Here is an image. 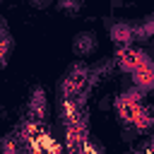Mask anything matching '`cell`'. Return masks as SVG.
<instances>
[{
	"instance_id": "1",
	"label": "cell",
	"mask_w": 154,
	"mask_h": 154,
	"mask_svg": "<svg viewBox=\"0 0 154 154\" xmlns=\"http://www.w3.org/2000/svg\"><path fill=\"white\" fill-rule=\"evenodd\" d=\"M116 60H118V67L125 70V72H130V75H132L135 70L144 67V65H154L152 58H149L144 51H140V48H130V46H123Z\"/></svg>"
},
{
	"instance_id": "2",
	"label": "cell",
	"mask_w": 154,
	"mask_h": 154,
	"mask_svg": "<svg viewBox=\"0 0 154 154\" xmlns=\"http://www.w3.org/2000/svg\"><path fill=\"white\" fill-rule=\"evenodd\" d=\"M96 46H99V41H96V34H91V31H79L72 38V51L79 58H89L96 51Z\"/></svg>"
},
{
	"instance_id": "3",
	"label": "cell",
	"mask_w": 154,
	"mask_h": 154,
	"mask_svg": "<svg viewBox=\"0 0 154 154\" xmlns=\"http://www.w3.org/2000/svg\"><path fill=\"white\" fill-rule=\"evenodd\" d=\"M108 34H111L113 43H120V46H130V43L135 41V26L128 24V22H118V24H113Z\"/></svg>"
},
{
	"instance_id": "4",
	"label": "cell",
	"mask_w": 154,
	"mask_h": 154,
	"mask_svg": "<svg viewBox=\"0 0 154 154\" xmlns=\"http://www.w3.org/2000/svg\"><path fill=\"white\" fill-rule=\"evenodd\" d=\"M132 82H135V87H137L140 91L154 89V65H144V67L135 70V72H132Z\"/></svg>"
},
{
	"instance_id": "5",
	"label": "cell",
	"mask_w": 154,
	"mask_h": 154,
	"mask_svg": "<svg viewBox=\"0 0 154 154\" xmlns=\"http://www.w3.org/2000/svg\"><path fill=\"white\" fill-rule=\"evenodd\" d=\"M43 111H46V94H43V89H34V94L29 99V116L41 118Z\"/></svg>"
},
{
	"instance_id": "6",
	"label": "cell",
	"mask_w": 154,
	"mask_h": 154,
	"mask_svg": "<svg viewBox=\"0 0 154 154\" xmlns=\"http://www.w3.org/2000/svg\"><path fill=\"white\" fill-rule=\"evenodd\" d=\"M149 38H154V19L152 17L135 26V41H149Z\"/></svg>"
},
{
	"instance_id": "7",
	"label": "cell",
	"mask_w": 154,
	"mask_h": 154,
	"mask_svg": "<svg viewBox=\"0 0 154 154\" xmlns=\"http://www.w3.org/2000/svg\"><path fill=\"white\" fill-rule=\"evenodd\" d=\"M79 7H82L79 0H58V10L65 12V14H77Z\"/></svg>"
},
{
	"instance_id": "8",
	"label": "cell",
	"mask_w": 154,
	"mask_h": 154,
	"mask_svg": "<svg viewBox=\"0 0 154 154\" xmlns=\"http://www.w3.org/2000/svg\"><path fill=\"white\" fill-rule=\"evenodd\" d=\"M29 2H31L34 7H48V5L53 2V0H29Z\"/></svg>"
},
{
	"instance_id": "9",
	"label": "cell",
	"mask_w": 154,
	"mask_h": 154,
	"mask_svg": "<svg viewBox=\"0 0 154 154\" xmlns=\"http://www.w3.org/2000/svg\"><path fill=\"white\" fill-rule=\"evenodd\" d=\"M152 19H154V14H152Z\"/></svg>"
},
{
	"instance_id": "10",
	"label": "cell",
	"mask_w": 154,
	"mask_h": 154,
	"mask_svg": "<svg viewBox=\"0 0 154 154\" xmlns=\"http://www.w3.org/2000/svg\"><path fill=\"white\" fill-rule=\"evenodd\" d=\"M79 2H84V0H79Z\"/></svg>"
}]
</instances>
